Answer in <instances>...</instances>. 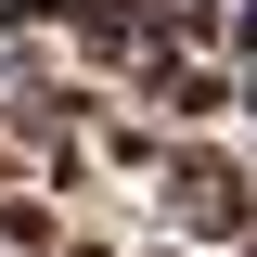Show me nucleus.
I'll return each instance as SVG.
<instances>
[{"label": "nucleus", "mask_w": 257, "mask_h": 257, "mask_svg": "<svg viewBox=\"0 0 257 257\" xmlns=\"http://www.w3.org/2000/svg\"><path fill=\"white\" fill-rule=\"evenodd\" d=\"M155 180H167V219H180V244H206V257H244V244H257V193H244V167H231L219 142L167 155Z\"/></svg>", "instance_id": "f257e3e1"}, {"label": "nucleus", "mask_w": 257, "mask_h": 257, "mask_svg": "<svg viewBox=\"0 0 257 257\" xmlns=\"http://www.w3.org/2000/svg\"><path fill=\"white\" fill-rule=\"evenodd\" d=\"M77 142H90V167H128V180H155V167H167V128H155V116H116V103H90Z\"/></svg>", "instance_id": "f03ea898"}, {"label": "nucleus", "mask_w": 257, "mask_h": 257, "mask_svg": "<svg viewBox=\"0 0 257 257\" xmlns=\"http://www.w3.org/2000/svg\"><path fill=\"white\" fill-rule=\"evenodd\" d=\"M13 39H39V0H0V52H13Z\"/></svg>", "instance_id": "7ed1b4c3"}, {"label": "nucleus", "mask_w": 257, "mask_h": 257, "mask_svg": "<svg viewBox=\"0 0 257 257\" xmlns=\"http://www.w3.org/2000/svg\"><path fill=\"white\" fill-rule=\"evenodd\" d=\"M52 257H116V244H103V231H52Z\"/></svg>", "instance_id": "20e7f679"}, {"label": "nucleus", "mask_w": 257, "mask_h": 257, "mask_svg": "<svg viewBox=\"0 0 257 257\" xmlns=\"http://www.w3.org/2000/svg\"><path fill=\"white\" fill-rule=\"evenodd\" d=\"M0 180H13V116H0Z\"/></svg>", "instance_id": "39448f33"}]
</instances>
